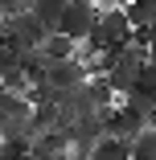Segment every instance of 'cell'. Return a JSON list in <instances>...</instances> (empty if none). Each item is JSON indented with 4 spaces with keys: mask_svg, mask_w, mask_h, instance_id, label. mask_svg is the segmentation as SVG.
<instances>
[{
    "mask_svg": "<svg viewBox=\"0 0 156 160\" xmlns=\"http://www.w3.org/2000/svg\"><path fill=\"white\" fill-rule=\"evenodd\" d=\"M90 25H95V4H82V0H66V8H62L58 21H53L58 33H66L74 41H82L90 33Z\"/></svg>",
    "mask_w": 156,
    "mask_h": 160,
    "instance_id": "6da1fadb",
    "label": "cell"
},
{
    "mask_svg": "<svg viewBox=\"0 0 156 160\" xmlns=\"http://www.w3.org/2000/svg\"><path fill=\"white\" fill-rule=\"evenodd\" d=\"M41 78H45L53 90H70V86H78V82L86 78V66H82L78 53H74V58H58V62H45Z\"/></svg>",
    "mask_w": 156,
    "mask_h": 160,
    "instance_id": "7a4b0ae2",
    "label": "cell"
},
{
    "mask_svg": "<svg viewBox=\"0 0 156 160\" xmlns=\"http://www.w3.org/2000/svg\"><path fill=\"white\" fill-rule=\"evenodd\" d=\"M29 152L41 156V160H53V156H66L70 152V136L62 127H41V132L29 140Z\"/></svg>",
    "mask_w": 156,
    "mask_h": 160,
    "instance_id": "3957f363",
    "label": "cell"
},
{
    "mask_svg": "<svg viewBox=\"0 0 156 160\" xmlns=\"http://www.w3.org/2000/svg\"><path fill=\"white\" fill-rule=\"evenodd\" d=\"M86 160H128V140H123V136H107V132H103L95 144H90Z\"/></svg>",
    "mask_w": 156,
    "mask_h": 160,
    "instance_id": "277c9868",
    "label": "cell"
},
{
    "mask_svg": "<svg viewBox=\"0 0 156 160\" xmlns=\"http://www.w3.org/2000/svg\"><path fill=\"white\" fill-rule=\"evenodd\" d=\"M78 53V41L66 37V33H58V29H49L45 41H41V58L45 62H58V58H74Z\"/></svg>",
    "mask_w": 156,
    "mask_h": 160,
    "instance_id": "5b68a950",
    "label": "cell"
},
{
    "mask_svg": "<svg viewBox=\"0 0 156 160\" xmlns=\"http://www.w3.org/2000/svg\"><path fill=\"white\" fill-rule=\"evenodd\" d=\"M123 17H128L132 29H152L156 25V0H128V4H123Z\"/></svg>",
    "mask_w": 156,
    "mask_h": 160,
    "instance_id": "8992f818",
    "label": "cell"
},
{
    "mask_svg": "<svg viewBox=\"0 0 156 160\" xmlns=\"http://www.w3.org/2000/svg\"><path fill=\"white\" fill-rule=\"evenodd\" d=\"M17 160H41V156H33V152H29V148H25V152H21Z\"/></svg>",
    "mask_w": 156,
    "mask_h": 160,
    "instance_id": "52a82bcc",
    "label": "cell"
}]
</instances>
